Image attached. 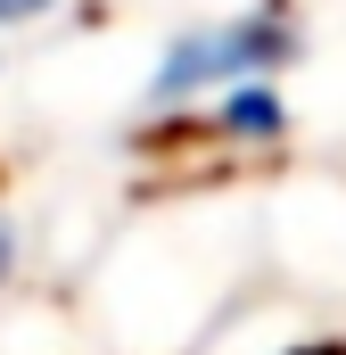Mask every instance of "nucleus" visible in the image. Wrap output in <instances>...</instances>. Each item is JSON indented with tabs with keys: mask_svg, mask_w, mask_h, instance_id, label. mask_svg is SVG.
<instances>
[{
	"mask_svg": "<svg viewBox=\"0 0 346 355\" xmlns=\"http://www.w3.org/2000/svg\"><path fill=\"white\" fill-rule=\"evenodd\" d=\"M297 50H305V33H297L289 0H264V8L215 17V25H181L149 75V99L157 107H206L239 83H280Z\"/></svg>",
	"mask_w": 346,
	"mask_h": 355,
	"instance_id": "f257e3e1",
	"label": "nucleus"
},
{
	"mask_svg": "<svg viewBox=\"0 0 346 355\" xmlns=\"http://www.w3.org/2000/svg\"><path fill=\"white\" fill-rule=\"evenodd\" d=\"M206 124L223 141H280L289 132V107H280L272 83H239V91H223V99H206Z\"/></svg>",
	"mask_w": 346,
	"mask_h": 355,
	"instance_id": "f03ea898",
	"label": "nucleus"
},
{
	"mask_svg": "<svg viewBox=\"0 0 346 355\" xmlns=\"http://www.w3.org/2000/svg\"><path fill=\"white\" fill-rule=\"evenodd\" d=\"M17 265H25V240H17V215H0V289L17 281Z\"/></svg>",
	"mask_w": 346,
	"mask_h": 355,
	"instance_id": "7ed1b4c3",
	"label": "nucleus"
},
{
	"mask_svg": "<svg viewBox=\"0 0 346 355\" xmlns=\"http://www.w3.org/2000/svg\"><path fill=\"white\" fill-rule=\"evenodd\" d=\"M58 0H0V33H17V25H33V17H50Z\"/></svg>",
	"mask_w": 346,
	"mask_h": 355,
	"instance_id": "20e7f679",
	"label": "nucleus"
}]
</instances>
